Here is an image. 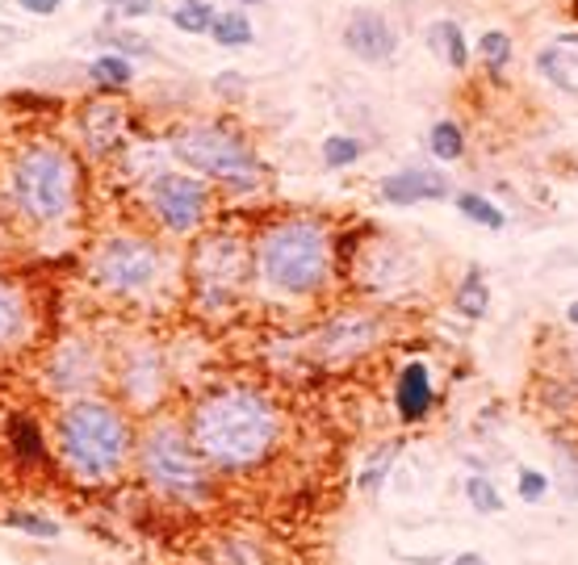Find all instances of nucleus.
<instances>
[{"label": "nucleus", "mask_w": 578, "mask_h": 565, "mask_svg": "<svg viewBox=\"0 0 578 565\" xmlns=\"http://www.w3.org/2000/svg\"><path fill=\"white\" fill-rule=\"evenodd\" d=\"M55 445L63 465L84 482H105L122 473L135 436L130 419L105 399H72L55 415Z\"/></svg>", "instance_id": "2"}, {"label": "nucleus", "mask_w": 578, "mask_h": 565, "mask_svg": "<svg viewBox=\"0 0 578 565\" xmlns=\"http://www.w3.org/2000/svg\"><path fill=\"white\" fill-rule=\"evenodd\" d=\"M210 38H215L218 47H247L256 34H252V22H247L243 9H227V13H218L215 25H210Z\"/></svg>", "instance_id": "22"}, {"label": "nucleus", "mask_w": 578, "mask_h": 565, "mask_svg": "<svg viewBox=\"0 0 578 565\" xmlns=\"http://www.w3.org/2000/svg\"><path fill=\"white\" fill-rule=\"evenodd\" d=\"M80 126H84V142H89L93 155H109V151L122 142V135H126L122 109L118 105H105V101H93V105L84 109Z\"/></svg>", "instance_id": "14"}, {"label": "nucleus", "mask_w": 578, "mask_h": 565, "mask_svg": "<svg viewBox=\"0 0 578 565\" xmlns=\"http://www.w3.org/2000/svg\"><path fill=\"white\" fill-rule=\"evenodd\" d=\"M361 142L357 139H348V135H327L323 139V164L327 168H348V164H357L361 160Z\"/></svg>", "instance_id": "30"}, {"label": "nucleus", "mask_w": 578, "mask_h": 565, "mask_svg": "<svg viewBox=\"0 0 578 565\" xmlns=\"http://www.w3.org/2000/svg\"><path fill=\"white\" fill-rule=\"evenodd\" d=\"M344 47L365 64H385L398 50V34L378 9H357L348 18V30H344Z\"/></svg>", "instance_id": "11"}, {"label": "nucleus", "mask_w": 578, "mask_h": 565, "mask_svg": "<svg viewBox=\"0 0 578 565\" xmlns=\"http://www.w3.org/2000/svg\"><path fill=\"white\" fill-rule=\"evenodd\" d=\"M256 273L281 298H311L332 277V235L311 218H286L256 239Z\"/></svg>", "instance_id": "3"}, {"label": "nucleus", "mask_w": 578, "mask_h": 565, "mask_svg": "<svg viewBox=\"0 0 578 565\" xmlns=\"http://www.w3.org/2000/svg\"><path fill=\"white\" fill-rule=\"evenodd\" d=\"M218 565H268L265 549L252 541H231L227 549H222V557H218Z\"/></svg>", "instance_id": "32"}, {"label": "nucleus", "mask_w": 578, "mask_h": 565, "mask_svg": "<svg viewBox=\"0 0 578 565\" xmlns=\"http://www.w3.org/2000/svg\"><path fill=\"white\" fill-rule=\"evenodd\" d=\"M105 4L122 18H151L155 13V0H105Z\"/></svg>", "instance_id": "36"}, {"label": "nucleus", "mask_w": 578, "mask_h": 565, "mask_svg": "<svg viewBox=\"0 0 578 565\" xmlns=\"http://www.w3.org/2000/svg\"><path fill=\"white\" fill-rule=\"evenodd\" d=\"M453 201H458V214H465L470 222H478V227H486V231H504L507 227V214L499 210L490 197H478V193H458Z\"/></svg>", "instance_id": "23"}, {"label": "nucleus", "mask_w": 578, "mask_h": 565, "mask_svg": "<svg viewBox=\"0 0 578 565\" xmlns=\"http://www.w3.org/2000/svg\"><path fill=\"white\" fill-rule=\"evenodd\" d=\"M25 13H34V18H50V13H59V4L63 0H18Z\"/></svg>", "instance_id": "38"}, {"label": "nucleus", "mask_w": 578, "mask_h": 565, "mask_svg": "<svg viewBox=\"0 0 578 565\" xmlns=\"http://www.w3.org/2000/svg\"><path fill=\"white\" fill-rule=\"evenodd\" d=\"M536 64H541V71H545V76L554 80L557 89H566V93H575V96H578V84H575V80H570V76H566V68H562L566 59H562V55H557L554 47H550V50H541V55H536Z\"/></svg>", "instance_id": "33"}, {"label": "nucleus", "mask_w": 578, "mask_h": 565, "mask_svg": "<svg viewBox=\"0 0 578 565\" xmlns=\"http://www.w3.org/2000/svg\"><path fill=\"white\" fill-rule=\"evenodd\" d=\"M449 565H490V562H486L482 553H458V557H453Z\"/></svg>", "instance_id": "39"}, {"label": "nucleus", "mask_w": 578, "mask_h": 565, "mask_svg": "<svg viewBox=\"0 0 578 565\" xmlns=\"http://www.w3.org/2000/svg\"><path fill=\"white\" fill-rule=\"evenodd\" d=\"M516 491H520L524 503H541V498L550 495V477H545L541 470H520V477H516Z\"/></svg>", "instance_id": "34"}, {"label": "nucleus", "mask_w": 578, "mask_h": 565, "mask_svg": "<svg viewBox=\"0 0 578 565\" xmlns=\"http://www.w3.org/2000/svg\"><path fill=\"white\" fill-rule=\"evenodd\" d=\"M465 498H470V507L482 511V516H499V511L507 507L504 495H499V486H495L490 477H482V473L465 482Z\"/></svg>", "instance_id": "27"}, {"label": "nucleus", "mask_w": 578, "mask_h": 565, "mask_svg": "<svg viewBox=\"0 0 578 565\" xmlns=\"http://www.w3.org/2000/svg\"><path fill=\"white\" fill-rule=\"evenodd\" d=\"M394 457H398V445H382L378 452H373V461H369V465L361 470V477H357V491H361V495L373 498L378 491H382V477L390 473Z\"/></svg>", "instance_id": "26"}, {"label": "nucleus", "mask_w": 578, "mask_h": 565, "mask_svg": "<svg viewBox=\"0 0 578 565\" xmlns=\"http://www.w3.org/2000/svg\"><path fill=\"white\" fill-rule=\"evenodd\" d=\"M13 38H18V34H13L9 25H0V47H4V43H13Z\"/></svg>", "instance_id": "40"}, {"label": "nucleus", "mask_w": 578, "mask_h": 565, "mask_svg": "<svg viewBox=\"0 0 578 565\" xmlns=\"http://www.w3.org/2000/svg\"><path fill=\"white\" fill-rule=\"evenodd\" d=\"M139 473L160 498L172 503H210L215 498V470L197 452L189 431L172 419H160L139 440Z\"/></svg>", "instance_id": "5"}, {"label": "nucleus", "mask_w": 578, "mask_h": 565, "mask_svg": "<svg viewBox=\"0 0 578 565\" xmlns=\"http://www.w3.org/2000/svg\"><path fill=\"white\" fill-rule=\"evenodd\" d=\"M147 201H151V210H155L160 227H164L169 235H193V231L201 227V218H206L210 193H206V185H201L197 176H189V172H164V176L151 181Z\"/></svg>", "instance_id": "9"}, {"label": "nucleus", "mask_w": 578, "mask_h": 565, "mask_svg": "<svg viewBox=\"0 0 578 565\" xmlns=\"http://www.w3.org/2000/svg\"><path fill=\"white\" fill-rule=\"evenodd\" d=\"M84 348L80 344H68L63 353L50 360V385L59 390V394H76V390H84L89 381H93V369H84Z\"/></svg>", "instance_id": "18"}, {"label": "nucleus", "mask_w": 578, "mask_h": 565, "mask_svg": "<svg viewBox=\"0 0 578 565\" xmlns=\"http://www.w3.org/2000/svg\"><path fill=\"white\" fill-rule=\"evenodd\" d=\"M428 47L440 50L449 68H465V64H470V47H465V34H461L458 22L428 25Z\"/></svg>", "instance_id": "20"}, {"label": "nucleus", "mask_w": 578, "mask_h": 565, "mask_svg": "<svg viewBox=\"0 0 578 565\" xmlns=\"http://www.w3.org/2000/svg\"><path fill=\"white\" fill-rule=\"evenodd\" d=\"M373 339H378V319H369L361 310H344V314H336L332 323H323V331H319V356H327V360H352Z\"/></svg>", "instance_id": "10"}, {"label": "nucleus", "mask_w": 578, "mask_h": 565, "mask_svg": "<svg viewBox=\"0 0 578 565\" xmlns=\"http://www.w3.org/2000/svg\"><path fill=\"white\" fill-rule=\"evenodd\" d=\"M164 273V252L155 247V239L143 235H114L96 247L93 256V277L109 293H147Z\"/></svg>", "instance_id": "8"}, {"label": "nucleus", "mask_w": 578, "mask_h": 565, "mask_svg": "<svg viewBox=\"0 0 578 565\" xmlns=\"http://www.w3.org/2000/svg\"><path fill=\"white\" fill-rule=\"evenodd\" d=\"M566 319H570V327H578V302H570V307H566Z\"/></svg>", "instance_id": "41"}, {"label": "nucleus", "mask_w": 578, "mask_h": 565, "mask_svg": "<svg viewBox=\"0 0 578 565\" xmlns=\"http://www.w3.org/2000/svg\"><path fill=\"white\" fill-rule=\"evenodd\" d=\"M557 486H562V495L566 498H578V457L575 452H557Z\"/></svg>", "instance_id": "35"}, {"label": "nucleus", "mask_w": 578, "mask_h": 565, "mask_svg": "<svg viewBox=\"0 0 578 565\" xmlns=\"http://www.w3.org/2000/svg\"><path fill=\"white\" fill-rule=\"evenodd\" d=\"M453 307H458V314H465V319H482V314L490 310V289H486V281H482V268H470V273L458 281Z\"/></svg>", "instance_id": "21"}, {"label": "nucleus", "mask_w": 578, "mask_h": 565, "mask_svg": "<svg viewBox=\"0 0 578 565\" xmlns=\"http://www.w3.org/2000/svg\"><path fill=\"white\" fill-rule=\"evenodd\" d=\"M240 4H256V0H240Z\"/></svg>", "instance_id": "42"}, {"label": "nucleus", "mask_w": 578, "mask_h": 565, "mask_svg": "<svg viewBox=\"0 0 578 565\" xmlns=\"http://www.w3.org/2000/svg\"><path fill=\"white\" fill-rule=\"evenodd\" d=\"M436 406V390H432V373L424 360H407L403 373L394 381V411L403 424H419L428 419Z\"/></svg>", "instance_id": "13"}, {"label": "nucleus", "mask_w": 578, "mask_h": 565, "mask_svg": "<svg viewBox=\"0 0 578 565\" xmlns=\"http://www.w3.org/2000/svg\"><path fill=\"white\" fill-rule=\"evenodd\" d=\"M25 335H30V302L18 285L0 277V353L18 348Z\"/></svg>", "instance_id": "15"}, {"label": "nucleus", "mask_w": 578, "mask_h": 565, "mask_svg": "<svg viewBox=\"0 0 578 565\" xmlns=\"http://www.w3.org/2000/svg\"><path fill=\"white\" fill-rule=\"evenodd\" d=\"M215 93H231V101H240V96L247 93V84H243V76L227 71V76H218L215 80Z\"/></svg>", "instance_id": "37"}, {"label": "nucleus", "mask_w": 578, "mask_h": 565, "mask_svg": "<svg viewBox=\"0 0 578 565\" xmlns=\"http://www.w3.org/2000/svg\"><path fill=\"white\" fill-rule=\"evenodd\" d=\"M449 197V176L436 168H403L382 181V201L390 206H415V201H444Z\"/></svg>", "instance_id": "12"}, {"label": "nucleus", "mask_w": 578, "mask_h": 565, "mask_svg": "<svg viewBox=\"0 0 578 565\" xmlns=\"http://www.w3.org/2000/svg\"><path fill=\"white\" fill-rule=\"evenodd\" d=\"M96 43L109 47L114 55H126V59H130V55H151V50H155L143 34H130V30H101Z\"/></svg>", "instance_id": "29"}, {"label": "nucleus", "mask_w": 578, "mask_h": 565, "mask_svg": "<svg viewBox=\"0 0 578 565\" xmlns=\"http://www.w3.org/2000/svg\"><path fill=\"white\" fill-rule=\"evenodd\" d=\"M4 440H9V452L18 457V465H43L47 461V436H43V427L34 424L30 415H9V424H4Z\"/></svg>", "instance_id": "16"}, {"label": "nucleus", "mask_w": 578, "mask_h": 565, "mask_svg": "<svg viewBox=\"0 0 578 565\" xmlns=\"http://www.w3.org/2000/svg\"><path fill=\"white\" fill-rule=\"evenodd\" d=\"M9 193L34 227H55L76 210V160L59 142H30L13 155Z\"/></svg>", "instance_id": "4"}, {"label": "nucleus", "mask_w": 578, "mask_h": 565, "mask_svg": "<svg viewBox=\"0 0 578 565\" xmlns=\"http://www.w3.org/2000/svg\"><path fill=\"white\" fill-rule=\"evenodd\" d=\"M185 431L215 473H243L256 470L273 452L281 436V415L261 390L227 385L193 402Z\"/></svg>", "instance_id": "1"}, {"label": "nucleus", "mask_w": 578, "mask_h": 565, "mask_svg": "<svg viewBox=\"0 0 578 565\" xmlns=\"http://www.w3.org/2000/svg\"><path fill=\"white\" fill-rule=\"evenodd\" d=\"M89 80H93L101 93H118V89H126L130 80H135V64L126 59V55H101V59H93L89 64Z\"/></svg>", "instance_id": "19"}, {"label": "nucleus", "mask_w": 578, "mask_h": 565, "mask_svg": "<svg viewBox=\"0 0 578 565\" xmlns=\"http://www.w3.org/2000/svg\"><path fill=\"white\" fill-rule=\"evenodd\" d=\"M4 528L25 532V537H38V541H55V537H59V523L50 516H38V511H9V516H4Z\"/></svg>", "instance_id": "28"}, {"label": "nucleus", "mask_w": 578, "mask_h": 565, "mask_svg": "<svg viewBox=\"0 0 578 565\" xmlns=\"http://www.w3.org/2000/svg\"><path fill=\"white\" fill-rule=\"evenodd\" d=\"M478 55L486 59V68L490 71H504L507 59H511V38H507L504 30H486L478 38Z\"/></svg>", "instance_id": "31"}, {"label": "nucleus", "mask_w": 578, "mask_h": 565, "mask_svg": "<svg viewBox=\"0 0 578 565\" xmlns=\"http://www.w3.org/2000/svg\"><path fill=\"white\" fill-rule=\"evenodd\" d=\"M122 390L135 406L160 402V360L155 356H135L130 365H122Z\"/></svg>", "instance_id": "17"}, {"label": "nucleus", "mask_w": 578, "mask_h": 565, "mask_svg": "<svg viewBox=\"0 0 578 565\" xmlns=\"http://www.w3.org/2000/svg\"><path fill=\"white\" fill-rule=\"evenodd\" d=\"M252 268L256 264H252V252L243 239H235L231 231L201 235L189 256V281L197 302L201 307H227L243 289V281L252 277Z\"/></svg>", "instance_id": "7"}, {"label": "nucleus", "mask_w": 578, "mask_h": 565, "mask_svg": "<svg viewBox=\"0 0 578 565\" xmlns=\"http://www.w3.org/2000/svg\"><path fill=\"white\" fill-rule=\"evenodd\" d=\"M215 18L218 13L206 4V0H181V4L172 9V25L185 30V34H210Z\"/></svg>", "instance_id": "24"}, {"label": "nucleus", "mask_w": 578, "mask_h": 565, "mask_svg": "<svg viewBox=\"0 0 578 565\" xmlns=\"http://www.w3.org/2000/svg\"><path fill=\"white\" fill-rule=\"evenodd\" d=\"M428 147H432L436 160L453 164V160H461V151H465V135H461L458 122H436L432 135H428Z\"/></svg>", "instance_id": "25"}, {"label": "nucleus", "mask_w": 578, "mask_h": 565, "mask_svg": "<svg viewBox=\"0 0 578 565\" xmlns=\"http://www.w3.org/2000/svg\"><path fill=\"white\" fill-rule=\"evenodd\" d=\"M172 155L181 164H189L193 172H206V176H215V181L231 188L256 185V176H261V160L227 126H206V122L181 126L172 135Z\"/></svg>", "instance_id": "6"}]
</instances>
